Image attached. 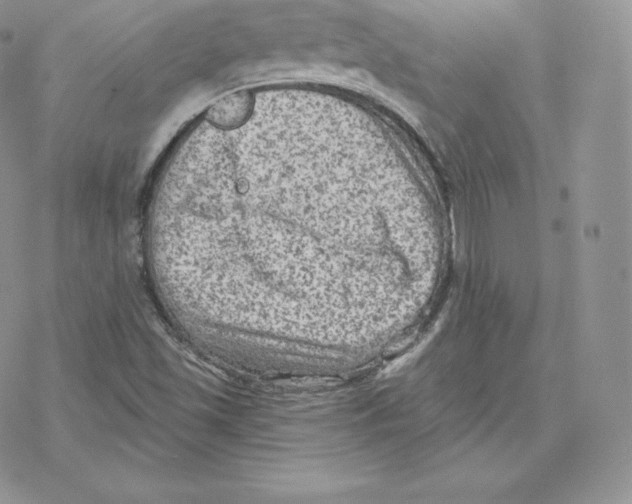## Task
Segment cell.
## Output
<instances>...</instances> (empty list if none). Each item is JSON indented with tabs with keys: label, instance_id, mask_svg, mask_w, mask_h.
Listing matches in <instances>:
<instances>
[{
	"label": "cell",
	"instance_id": "obj_1",
	"mask_svg": "<svg viewBox=\"0 0 632 504\" xmlns=\"http://www.w3.org/2000/svg\"><path fill=\"white\" fill-rule=\"evenodd\" d=\"M374 260L335 171L253 148L212 162L167 257L204 320L243 338L354 310Z\"/></svg>",
	"mask_w": 632,
	"mask_h": 504
}]
</instances>
